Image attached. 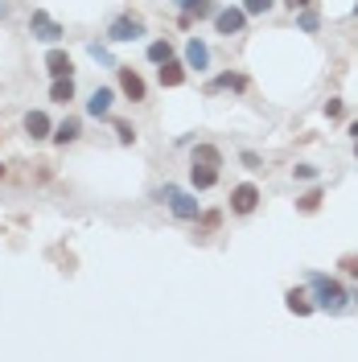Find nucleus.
I'll return each mask as SVG.
<instances>
[{
    "instance_id": "23",
    "label": "nucleus",
    "mask_w": 358,
    "mask_h": 362,
    "mask_svg": "<svg viewBox=\"0 0 358 362\" xmlns=\"http://www.w3.org/2000/svg\"><path fill=\"white\" fill-rule=\"evenodd\" d=\"M292 177L296 181H317L321 177V169H317L313 160H296V165H292Z\"/></svg>"
},
{
    "instance_id": "26",
    "label": "nucleus",
    "mask_w": 358,
    "mask_h": 362,
    "mask_svg": "<svg viewBox=\"0 0 358 362\" xmlns=\"http://www.w3.org/2000/svg\"><path fill=\"white\" fill-rule=\"evenodd\" d=\"M87 54L95 58V62H99V66H112V70H115V58H112V49H108V45L91 42V45H87Z\"/></svg>"
},
{
    "instance_id": "22",
    "label": "nucleus",
    "mask_w": 358,
    "mask_h": 362,
    "mask_svg": "<svg viewBox=\"0 0 358 362\" xmlns=\"http://www.w3.org/2000/svg\"><path fill=\"white\" fill-rule=\"evenodd\" d=\"M112 128H115V140H120L124 148L140 140V132H136V124H128V119H112Z\"/></svg>"
},
{
    "instance_id": "12",
    "label": "nucleus",
    "mask_w": 358,
    "mask_h": 362,
    "mask_svg": "<svg viewBox=\"0 0 358 362\" xmlns=\"http://www.w3.org/2000/svg\"><path fill=\"white\" fill-rule=\"evenodd\" d=\"M247 87H251V78H247V74H239V70H226V74H214V78L206 83V90H210V95H219V90H231V95H243Z\"/></svg>"
},
{
    "instance_id": "4",
    "label": "nucleus",
    "mask_w": 358,
    "mask_h": 362,
    "mask_svg": "<svg viewBox=\"0 0 358 362\" xmlns=\"http://www.w3.org/2000/svg\"><path fill=\"white\" fill-rule=\"evenodd\" d=\"M260 202H264V194H260L255 181H239V185H231V214L251 218V214L260 210Z\"/></svg>"
},
{
    "instance_id": "1",
    "label": "nucleus",
    "mask_w": 358,
    "mask_h": 362,
    "mask_svg": "<svg viewBox=\"0 0 358 362\" xmlns=\"http://www.w3.org/2000/svg\"><path fill=\"white\" fill-rule=\"evenodd\" d=\"M305 288L313 296V309H321V313L342 317L350 309V288L342 280H334V276H325V272H309L305 276Z\"/></svg>"
},
{
    "instance_id": "18",
    "label": "nucleus",
    "mask_w": 358,
    "mask_h": 362,
    "mask_svg": "<svg viewBox=\"0 0 358 362\" xmlns=\"http://www.w3.org/2000/svg\"><path fill=\"white\" fill-rule=\"evenodd\" d=\"M74 95H79V87H74V74H67V78H54L50 83V103H74Z\"/></svg>"
},
{
    "instance_id": "10",
    "label": "nucleus",
    "mask_w": 358,
    "mask_h": 362,
    "mask_svg": "<svg viewBox=\"0 0 358 362\" xmlns=\"http://www.w3.org/2000/svg\"><path fill=\"white\" fill-rule=\"evenodd\" d=\"M50 140H54L58 148H70V144H79V140H83V119H79V115H67V119H58V124H54V132H50Z\"/></svg>"
},
{
    "instance_id": "11",
    "label": "nucleus",
    "mask_w": 358,
    "mask_h": 362,
    "mask_svg": "<svg viewBox=\"0 0 358 362\" xmlns=\"http://www.w3.org/2000/svg\"><path fill=\"white\" fill-rule=\"evenodd\" d=\"M21 128H25V136H29L33 144H42V140H50V132H54V119L37 107V112H25Z\"/></svg>"
},
{
    "instance_id": "8",
    "label": "nucleus",
    "mask_w": 358,
    "mask_h": 362,
    "mask_svg": "<svg viewBox=\"0 0 358 362\" xmlns=\"http://www.w3.org/2000/svg\"><path fill=\"white\" fill-rule=\"evenodd\" d=\"M115 78H120V95H124V99H132V103H144V95H149V83L140 78V70H132V66H115Z\"/></svg>"
},
{
    "instance_id": "19",
    "label": "nucleus",
    "mask_w": 358,
    "mask_h": 362,
    "mask_svg": "<svg viewBox=\"0 0 358 362\" xmlns=\"http://www.w3.org/2000/svg\"><path fill=\"white\" fill-rule=\"evenodd\" d=\"M144 58H149L153 66L169 62V58H173V42H169V37H153V42H149V49H144Z\"/></svg>"
},
{
    "instance_id": "6",
    "label": "nucleus",
    "mask_w": 358,
    "mask_h": 362,
    "mask_svg": "<svg viewBox=\"0 0 358 362\" xmlns=\"http://www.w3.org/2000/svg\"><path fill=\"white\" fill-rule=\"evenodd\" d=\"M210 21H214V33L219 37H239L247 29V13H243V4H219V13Z\"/></svg>"
},
{
    "instance_id": "20",
    "label": "nucleus",
    "mask_w": 358,
    "mask_h": 362,
    "mask_svg": "<svg viewBox=\"0 0 358 362\" xmlns=\"http://www.w3.org/2000/svg\"><path fill=\"white\" fill-rule=\"evenodd\" d=\"M321 202H325V189H321V185H313L309 194H301V198H296V214H317V210H321Z\"/></svg>"
},
{
    "instance_id": "24",
    "label": "nucleus",
    "mask_w": 358,
    "mask_h": 362,
    "mask_svg": "<svg viewBox=\"0 0 358 362\" xmlns=\"http://www.w3.org/2000/svg\"><path fill=\"white\" fill-rule=\"evenodd\" d=\"M219 223H223V214H219V210H202V214H198V230H202V235H214Z\"/></svg>"
},
{
    "instance_id": "3",
    "label": "nucleus",
    "mask_w": 358,
    "mask_h": 362,
    "mask_svg": "<svg viewBox=\"0 0 358 362\" xmlns=\"http://www.w3.org/2000/svg\"><path fill=\"white\" fill-rule=\"evenodd\" d=\"M140 37H149V25L140 13H115L112 21H108V42L112 45H124V42H140Z\"/></svg>"
},
{
    "instance_id": "14",
    "label": "nucleus",
    "mask_w": 358,
    "mask_h": 362,
    "mask_svg": "<svg viewBox=\"0 0 358 362\" xmlns=\"http://www.w3.org/2000/svg\"><path fill=\"white\" fill-rule=\"evenodd\" d=\"M185 78H190V70H185V62H178V58H169V62H161V66H157V83L165 90L181 87Z\"/></svg>"
},
{
    "instance_id": "31",
    "label": "nucleus",
    "mask_w": 358,
    "mask_h": 362,
    "mask_svg": "<svg viewBox=\"0 0 358 362\" xmlns=\"http://www.w3.org/2000/svg\"><path fill=\"white\" fill-rule=\"evenodd\" d=\"M289 13H301V8H309V4H317V0H280Z\"/></svg>"
},
{
    "instance_id": "32",
    "label": "nucleus",
    "mask_w": 358,
    "mask_h": 362,
    "mask_svg": "<svg viewBox=\"0 0 358 362\" xmlns=\"http://www.w3.org/2000/svg\"><path fill=\"white\" fill-rule=\"evenodd\" d=\"M169 4H173V8H178V13H190V8H194V4H198V0H169Z\"/></svg>"
},
{
    "instance_id": "36",
    "label": "nucleus",
    "mask_w": 358,
    "mask_h": 362,
    "mask_svg": "<svg viewBox=\"0 0 358 362\" xmlns=\"http://www.w3.org/2000/svg\"><path fill=\"white\" fill-rule=\"evenodd\" d=\"M350 136H354V140H358V119H354V124H350Z\"/></svg>"
},
{
    "instance_id": "37",
    "label": "nucleus",
    "mask_w": 358,
    "mask_h": 362,
    "mask_svg": "<svg viewBox=\"0 0 358 362\" xmlns=\"http://www.w3.org/2000/svg\"><path fill=\"white\" fill-rule=\"evenodd\" d=\"M350 17H358V4H354V8H350Z\"/></svg>"
},
{
    "instance_id": "25",
    "label": "nucleus",
    "mask_w": 358,
    "mask_h": 362,
    "mask_svg": "<svg viewBox=\"0 0 358 362\" xmlns=\"http://www.w3.org/2000/svg\"><path fill=\"white\" fill-rule=\"evenodd\" d=\"M276 8V0H243V13L247 17H268Z\"/></svg>"
},
{
    "instance_id": "5",
    "label": "nucleus",
    "mask_w": 358,
    "mask_h": 362,
    "mask_svg": "<svg viewBox=\"0 0 358 362\" xmlns=\"http://www.w3.org/2000/svg\"><path fill=\"white\" fill-rule=\"evenodd\" d=\"M29 33H33L37 42H45V45H58L62 37H67V25L54 21L45 8H33V13H29Z\"/></svg>"
},
{
    "instance_id": "16",
    "label": "nucleus",
    "mask_w": 358,
    "mask_h": 362,
    "mask_svg": "<svg viewBox=\"0 0 358 362\" xmlns=\"http://www.w3.org/2000/svg\"><path fill=\"white\" fill-rule=\"evenodd\" d=\"M190 165H210V169H223V148L219 144H190Z\"/></svg>"
},
{
    "instance_id": "7",
    "label": "nucleus",
    "mask_w": 358,
    "mask_h": 362,
    "mask_svg": "<svg viewBox=\"0 0 358 362\" xmlns=\"http://www.w3.org/2000/svg\"><path fill=\"white\" fill-rule=\"evenodd\" d=\"M181 62H185V70H194V74H210L214 54H210L206 37H185V54H181Z\"/></svg>"
},
{
    "instance_id": "2",
    "label": "nucleus",
    "mask_w": 358,
    "mask_h": 362,
    "mask_svg": "<svg viewBox=\"0 0 358 362\" xmlns=\"http://www.w3.org/2000/svg\"><path fill=\"white\" fill-rule=\"evenodd\" d=\"M157 202L178 218V223H198V214H202V202H198V194L194 189H185V185H173V181H165L157 189Z\"/></svg>"
},
{
    "instance_id": "34",
    "label": "nucleus",
    "mask_w": 358,
    "mask_h": 362,
    "mask_svg": "<svg viewBox=\"0 0 358 362\" xmlns=\"http://www.w3.org/2000/svg\"><path fill=\"white\" fill-rule=\"evenodd\" d=\"M8 177V165H4V160H0V181Z\"/></svg>"
},
{
    "instance_id": "30",
    "label": "nucleus",
    "mask_w": 358,
    "mask_h": 362,
    "mask_svg": "<svg viewBox=\"0 0 358 362\" xmlns=\"http://www.w3.org/2000/svg\"><path fill=\"white\" fill-rule=\"evenodd\" d=\"M321 112H325V119H342V112H346V103H342V99H325V107H321Z\"/></svg>"
},
{
    "instance_id": "15",
    "label": "nucleus",
    "mask_w": 358,
    "mask_h": 362,
    "mask_svg": "<svg viewBox=\"0 0 358 362\" xmlns=\"http://www.w3.org/2000/svg\"><path fill=\"white\" fill-rule=\"evenodd\" d=\"M219 181H223V173H219V169H210V165H190V189H194V194L214 189Z\"/></svg>"
},
{
    "instance_id": "27",
    "label": "nucleus",
    "mask_w": 358,
    "mask_h": 362,
    "mask_svg": "<svg viewBox=\"0 0 358 362\" xmlns=\"http://www.w3.org/2000/svg\"><path fill=\"white\" fill-rule=\"evenodd\" d=\"M214 13H219V4H214V0H198V4L190 8V17H194V21H210Z\"/></svg>"
},
{
    "instance_id": "33",
    "label": "nucleus",
    "mask_w": 358,
    "mask_h": 362,
    "mask_svg": "<svg viewBox=\"0 0 358 362\" xmlns=\"http://www.w3.org/2000/svg\"><path fill=\"white\" fill-rule=\"evenodd\" d=\"M8 17H13V4H8V0H0V21H8Z\"/></svg>"
},
{
    "instance_id": "38",
    "label": "nucleus",
    "mask_w": 358,
    "mask_h": 362,
    "mask_svg": "<svg viewBox=\"0 0 358 362\" xmlns=\"http://www.w3.org/2000/svg\"><path fill=\"white\" fill-rule=\"evenodd\" d=\"M354 160H358V140H354Z\"/></svg>"
},
{
    "instance_id": "21",
    "label": "nucleus",
    "mask_w": 358,
    "mask_h": 362,
    "mask_svg": "<svg viewBox=\"0 0 358 362\" xmlns=\"http://www.w3.org/2000/svg\"><path fill=\"white\" fill-rule=\"evenodd\" d=\"M296 29H301V33H317V29H321V13H317V4H309V8L296 13Z\"/></svg>"
},
{
    "instance_id": "28",
    "label": "nucleus",
    "mask_w": 358,
    "mask_h": 362,
    "mask_svg": "<svg viewBox=\"0 0 358 362\" xmlns=\"http://www.w3.org/2000/svg\"><path fill=\"white\" fill-rule=\"evenodd\" d=\"M239 160H243V169H251V173H260V169H264V157H260L255 148H243V153H239Z\"/></svg>"
},
{
    "instance_id": "9",
    "label": "nucleus",
    "mask_w": 358,
    "mask_h": 362,
    "mask_svg": "<svg viewBox=\"0 0 358 362\" xmlns=\"http://www.w3.org/2000/svg\"><path fill=\"white\" fill-rule=\"evenodd\" d=\"M112 107H115V87H95L87 95V115L91 119H112Z\"/></svg>"
},
{
    "instance_id": "13",
    "label": "nucleus",
    "mask_w": 358,
    "mask_h": 362,
    "mask_svg": "<svg viewBox=\"0 0 358 362\" xmlns=\"http://www.w3.org/2000/svg\"><path fill=\"white\" fill-rule=\"evenodd\" d=\"M45 74H50V78H67V74H74V58H70L62 45H50V49H45Z\"/></svg>"
},
{
    "instance_id": "29",
    "label": "nucleus",
    "mask_w": 358,
    "mask_h": 362,
    "mask_svg": "<svg viewBox=\"0 0 358 362\" xmlns=\"http://www.w3.org/2000/svg\"><path fill=\"white\" fill-rule=\"evenodd\" d=\"M337 268L346 272V276H350V280H358V251H346V255H342V259H337Z\"/></svg>"
},
{
    "instance_id": "35",
    "label": "nucleus",
    "mask_w": 358,
    "mask_h": 362,
    "mask_svg": "<svg viewBox=\"0 0 358 362\" xmlns=\"http://www.w3.org/2000/svg\"><path fill=\"white\" fill-rule=\"evenodd\" d=\"M350 305H358V288H350Z\"/></svg>"
},
{
    "instance_id": "17",
    "label": "nucleus",
    "mask_w": 358,
    "mask_h": 362,
    "mask_svg": "<svg viewBox=\"0 0 358 362\" xmlns=\"http://www.w3.org/2000/svg\"><path fill=\"white\" fill-rule=\"evenodd\" d=\"M284 309H289V313H296V317L317 313V309H313V296H309V288H289V293H284Z\"/></svg>"
}]
</instances>
